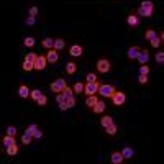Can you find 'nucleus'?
Listing matches in <instances>:
<instances>
[{
	"instance_id": "obj_10",
	"label": "nucleus",
	"mask_w": 164,
	"mask_h": 164,
	"mask_svg": "<svg viewBox=\"0 0 164 164\" xmlns=\"http://www.w3.org/2000/svg\"><path fill=\"white\" fill-rule=\"evenodd\" d=\"M140 51H141V49L138 48V46H131V48L128 49V58H130V59H136L138 54H140Z\"/></svg>"
},
{
	"instance_id": "obj_29",
	"label": "nucleus",
	"mask_w": 164,
	"mask_h": 164,
	"mask_svg": "<svg viewBox=\"0 0 164 164\" xmlns=\"http://www.w3.org/2000/svg\"><path fill=\"white\" fill-rule=\"evenodd\" d=\"M144 36H146V39H149V41H151V39H153V38H156V31H153V30H148V31L146 33H144Z\"/></svg>"
},
{
	"instance_id": "obj_30",
	"label": "nucleus",
	"mask_w": 164,
	"mask_h": 164,
	"mask_svg": "<svg viewBox=\"0 0 164 164\" xmlns=\"http://www.w3.org/2000/svg\"><path fill=\"white\" fill-rule=\"evenodd\" d=\"M74 92H77V94H82V92H84V84H82V82H77V84L74 85Z\"/></svg>"
},
{
	"instance_id": "obj_25",
	"label": "nucleus",
	"mask_w": 164,
	"mask_h": 164,
	"mask_svg": "<svg viewBox=\"0 0 164 164\" xmlns=\"http://www.w3.org/2000/svg\"><path fill=\"white\" fill-rule=\"evenodd\" d=\"M36 130H38V126H36L35 123H31L28 128H26V131H25V133H26V134H30V136H33V134L36 133Z\"/></svg>"
},
{
	"instance_id": "obj_45",
	"label": "nucleus",
	"mask_w": 164,
	"mask_h": 164,
	"mask_svg": "<svg viewBox=\"0 0 164 164\" xmlns=\"http://www.w3.org/2000/svg\"><path fill=\"white\" fill-rule=\"evenodd\" d=\"M33 138H36V140H39V138H43V131H39V130H36V133L33 134Z\"/></svg>"
},
{
	"instance_id": "obj_35",
	"label": "nucleus",
	"mask_w": 164,
	"mask_h": 164,
	"mask_svg": "<svg viewBox=\"0 0 164 164\" xmlns=\"http://www.w3.org/2000/svg\"><path fill=\"white\" fill-rule=\"evenodd\" d=\"M31 69H35L33 62H28V61H25V62H23V71H31Z\"/></svg>"
},
{
	"instance_id": "obj_38",
	"label": "nucleus",
	"mask_w": 164,
	"mask_h": 164,
	"mask_svg": "<svg viewBox=\"0 0 164 164\" xmlns=\"http://www.w3.org/2000/svg\"><path fill=\"white\" fill-rule=\"evenodd\" d=\"M156 62H164V52L163 51L156 52Z\"/></svg>"
},
{
	"instance_id": "obj_31",
	"label": "nucleus",
	"mask_w": 164,
	"mask_h": 164,
	"mask_svg": "<svg viewBox=\"0 0 164 164\" xmlns=\"http://www.w3.org/2000/svg\"><path fill=\"white\" fill-rule=\"evenodd\" d=\"M159 44H161V38H159V36H156V38L151 39V46H153V48H159Z\"/></svg>"
},
{
	"instance_id": "obj_41",
	"label": "nucleus",
	"mask_w": 164,
	"mask_h": 164,
	"mask_svg": "<svg viewBox=\"0 0 164 164\" xmlns=\"http://www.w3.org/2000/svg\"><path fill=\"white\" fill-rule=\"evenodd\" d=\"M85 79H87V82H95V81H97V75H95V74H87V77H85Z\"/></svg>"
},
{
	"instance_id": "obj_1",
	"label": "nucleus",
	"mask_w": 164,
	"mask_h": 164,
	"mask_svg": "<svg viewBox=\"0 0 164 164\" xmlns=\"http://www.w3.org/2000/svg\"><path fill=\"white\" fill-rule=\"evenodd\" d=\"M153 8H154L153 2H151V0H144V2H141L140 8H138V15L148 16V18H149V16L153 15Z\"/></svg>"
},
{
	"instance_id": "obj_39",
	"label": "nucleus",
	"mask_w": 164,
	"mask_h": 164,
	"mask_svg": "<svg viewBox=\"0 0 164 164\" xmlns=\"http://www.w3.org/2000/svg\"><path fill=\"white\" fill-rule=\"evenodd\" d=\"M7 134H10V136H15V134H16V128H15V126H8V128H7Z\"/></svg>"
},
{
	"instance_id": "obj_37",
	"label": "nucleus",
	"mask_w": 164,
	"mask_h": 164,
	"mask_svg": "<svg viewBox=\"0 0 164 164\" xmlns=\"http://www.w3.org/2000/svg\"><path fill=\"white\" fill-rule=\"evenodd\" d=\"M66 102H67L69 108H72V107L75 105V98H74V95H72V97H67V98H66Z\"/></svg>"
},
{
	"instance_id": "obj_28",
	"label": "nucleus",
	"mask_w": 164,
	"mask_h": 164,
	"mask_svg": "<svg viewBox=\"0 0 164 164\" xmlns=\"http://www.w3.org/2000/svg\"><path fill=\"white\" fill-rule=\"evenodd\" d=\"M23 44H25L26 48H31V46L35 44V39H33L31 36H28V38H25V41H23Z\"/></svg>"
},
{
	"instance_id": "obj_43",
	"label": "nucleus",
	"mask_w": 164,
	"mask_h": 164,
	"mask_svg": "<svg viewBox=\"0 0 164 164\" xmlns=\"http://www.w3.org/2000/svg\"><path fill=\"white\" fill-rule=\"evenodd\" d=\"M26 25H28V26L35 25V16H28V18H26Z\"/></svg>"
},
{
	"instance_id": "obj_22",
	"label": "nucleus",
	"mask_w": 164,
	"mask_h": 164,
	"mask_svg": "<svg viewBox=\"0 0 164 164\" xmlns=\"http://www.w3.org/2000/svg\"><path fill=\"white\" fill-rule=\"evenodd\" d=\"M41 95H43V92H41V90H38V89H35V90H31V92H30V97H31L35 102L38 100V98L41 97Z\"/></svg>"
},
{
	"instance_id": "obj_11",
	"label": "nucleus",
	"mask_w": 164,
	"mask_h": 164,
	"mask_svg": "<svg viewBox=\"0 0 164 164\" xmlns=\"http://www.w3.org/2000/svg\"><path fill=\"white\" fill-rule=\"evenodd\" d=\"M98 102L97 95H87V98H85V105H87L89 108H94V105Z\"/></svg>"
},
{
	"instance_id": "obj_15",
	"label": "nucleus",
	"mask_w": 164,
	"mask_h": 164,
	"mask_svg": "<svg viewBox=\"0 0 164 164\" xmlns=\"http://www.w3.org/2000/svg\"><path fill=\"white\" fill-rule=\"evenodd\" d=\"M18 94H20V97L26 98V97H30V89L26 87V85H20V89H18Z\"/></svg>"
},
{
	"instance_id": "obj_44",
	"label": "nucleus",
	"mask_w": 164,
	"mask_h": 164,
	"mask_svg": "<svg viewBox=\"0 0 164 164\" xmlns=\"http://www.w3.org/2000/svg\"><path fill=\"white\" fill-rule=\"evenodd\" d=\"M140 82H141V84H146V82H148V75L140 74Z\"/></svg>"
},
{
	"instance_id": "obj_34",
	"label": "nucleus",
	"mask_w": 164,
	"mask_h": 164,
	"mask_svg": "<svg viewBox=\"0 0 164 164\" xmlns=\"http://www.w3.org/2000/svg\"><path fill=\"white\" fill-rule=\"evenodd\" d=\"M38 58V56L35 54V52H28L26 54V58H25V61H28V62H35V59Z\"/></svg>"
},
{
	"instance_id": "obj_42",
	"label": "nucleus",
	"mask_w": 164,
	"mask_h": 164,
	"mask_svg": "<svg viewBox=\"0 0 164 164\" xmlns=\"http://www.w3.org/2000/svg\"><path fill=\"white\" fill-rule=\"evenodd\" d=\"M38 15V7H31L30 8V16H36Z\"/></svg>"
},
{
	"instance_id": "obj_20",
	"label": "nucleus",
	"mask_w": 164,
	"mask_h": 164,
	"mask_svg": "<svg viewBox=\"0 0 164 164\" xmlns=\"http://www.w3.org/2000/svg\"><path fill=\"white\" fill-rule=\"evenodd\" d=\"M75 71H77V66H75L74 62H67V64H66V72H67V74H74Z\"/></svg>"
},
{
	"instance_id": "obj_46",
	"label": "nucleus",
	"mask_w": 164,
	"mask_h": 164,
	"mask_svg": "<svg viewBox=\"0 0 164 164\" xmlns=\"http://www.w3.org/2000/svg\"><path fill=\"white\" fill-rule=\"evenodd\" d=\"M161 41H163V43H164V31H163V33H161Z\"/></svg>"
},
{
	"instance_id": "obj_26",
	"label": "nucleus",
	"mask_w": 164,
	"mask_h": 164,
	"mask_svg": "<svg viewBox=\"0 0 164 164\" xmlns=\"http://www.w3.org/2000/svg\"><path fill=\"white\" fill-rule=\"evenodd\" d=\"M3 144H5V146H10V144H15V136H10V134H7V136L3 138Z\"/></svg>"
},
{
	"instance_id": "obj_4",
	"label": "nucleus",
	"mask_w": 164,
	"mask_h": 164,
	"mask_svg": "<svg viewBox=\"0 0 164 164\" xmlns=\"http://www.w3.org/2000/svg\"><path fill=\"white\" fill-rule=\"evenodd\" d=\"M64 87H67V84H66L64 79H58L56 82H52V84H51V90L54 92V94L62 92V90H64Z\"/></svg>"
},
{
	"instance_id": "obj_27",
	"label": "nucleus",
	"mask_w": 164,
	"mask_h": 164,
	"mask_svg": "<svg viewBox=\"0 0 164 164\" xmlns=\"http://www.w3.org/2000/svg\"><path fill=\"white\" fill-rule=\"evenodd\" d=\"M31 141H33V136H30V134H23L21 136V143L23 144H31Z\"/></svg>"
},
{
	"instance_id": "obj_14",
	"label": "nucleus",
	"mask_w": 164,
	"mask_h": 164,
	"mask_svg": "<svg viewBox=\"0 0 164 164\" xmlns=\"http://www.w3.org/2000/svg\"><path fill=\"white\" fill-rule=\"evenodd\" d=\"M121 154H123L125 159H131V157L134 156V151L131 149L130 146H125V148H123V151H121Z\"/></svg>"
},
{
	"instance_id": "obj_7",
	"label": "nucleus",
	"mask_w": 164,
	"mask_h": 164,
	"mask_svg": "<svg viewBox=\"0 0 164 164\" xmlns=\"http://www.w3.org/2000/svg\"><path fill=\"white\" fill-rule=\"evenodd\" d=\"M46 62H48V59H46V58L38 56V58L35 59V62H33V66H35V69H38V71H43V69L46 67Z\"/></svg>"
},
{
	"instance_id": "obj_23",
	"label": "nucleus",
	"mask_w": 164,
	"mask_h": 164,
	"mask_svg": "<svg viewBox=\"0 0 164 164\" xmlns=\"http://www.w3.org/2000/svg\"><path fill=\"white\" fill-rule=\"evenodd\" d=\"M66 46V43H64V39H61V38H58V39H54V49H62Z\"/></svg>"
},
{
	"instance_id": "obj_16",
	"label": "nucleus",
	"mask_w": 164,
	"mask_h": 164,
	"mask_svg": "<svg viewBox=\"0 0 164 164\" xmlns=\"http://www.w3.org/2000/svg\"><path fill=\"white\" fill-rule=\"evenodd\" d=\"M92 110H94L95 113H102V112L105 110V103H103V102H102V100H98L97 103L94 105V108H92Z\"/></svg>"
},
{
	"instance_id": "obj_9",
	"label": "nucleus",
	"mask_w": 164,
	"mask_h": 164,
	"mask_svg": "<svg viewBox=\"0 0 164 164\" xmlns=\"http://www.w3.org/2000/svg\"><path fill=\"white\" fill-rule=\"evenodd\" d=\"M46 59H48V62H56V61L59 59V56H58V52H56L54 48L48 51V54H46Z\"/></svg>"
},
{
	"instance_id": "obj_24",
	"label": "nucleus",
	"mask_w": 164,
	"mask_h": 164,
	"mask_svg": "<svg viewBox=\"0 0 164 164\" xmlns=\"http://www.w3.org/2000/svg\"><path fill=\"white\" fill-rule=\"evenodd\" d=\"M105 131H107L108 134H110V136H113L115 133H117V125L115 123H112V125H108L107 128H105Z\"/></svg>"
},
{
	"instance_id": "obj_6",
	"label": "nucleus",
	"mask_w": 164,
	"mask_h": 164,
	"mask_svg": "<svg viewBox=\"0 0 164 164\" xmlns=\"http://www.w3.org/2000/svg\"><path fill=\"white\" fill-rule=\"evenodd\" d=\"M97 69H98V72H102V74H105V72H108L112 69V64H110V61L108 59H100V61L97 62Z\"/></svg>"
},
{
	"instance_id": "obj_12",
	"label": "nucleus",
	"mask_w": 164,
	"mask_h": 164,
	"mask_svg": "<svg viewBox=\"0 0 164 164\" xmlns=\"http://www.w3.org/2000/svg\"><path fill=\"white\" fill-rule=\"evenodd\" d=\"M18 151H20V148L16 146V143L7 146V154H8V156H16V154H18Z\"/></svg>"
},
{
	"instance_id": "obj_2",
	"label": "nucleus",
	"mask_w": 164,
	"mask_h": 164,
	"mask_svg": "<svg viewBox=\"0 0 164 164\" xmlns=\"http://www.w3.org/2000/svg\"><path fill=\"white\" fill-rule=\"evenodd\" d=\"M98 87H100V84H98L97 81H95V82H87V84L84 85V92L87 95H97Z\"/></svg>"
},
{
	"instance_id": "obj_5",
	"label": "nucleus",
	"mask_w": 164,
	"mask_h": 164,
	"mask_svg": "<svg viewBox=\"0 0 164 164\" xmlns=\"http://www.w3.org/2000/svg\"><path fill=\"white\" fill-rule=\"evenodd\" d=\"M125 100H126V95H125L123 92H115V94L112 95V102H113V105H117V107L123 105Z\"/></svg>"
},
{
	"instance_id": "obj_18",
	"label": "nucleus",
	"mask_w": 164,
	"mask_h": 164,
	"mask_svg": "<svg viewBox=\"0 0 164 164\" xmlns=\"http://www.w3.org/2000/svg\"><path fill=\"white\" fill-rule=\"evenodd\" d=\"M126 21H128V25H130V26H138L140 20H138V16H136V15H130Z\"/></svg>"
},
{
	"instance_id": "obj_32",
	"label": "nucleus",
	"mask_w": 164,
	"mask_h": 164,
	"mask_svg": "<svg viewBox=\"0 0 164 164\" xmlns=\"http://www.w3.org/2000/svg\"><path fill=\"white\" fill-rule=\"evenodd\" d=\"M140 74H144V75H148V74H149V66L141 64V67H140Z\"/></svg>"
},
{
	"instance_id": "obj_21",
	"label": "nucleus",
	"mask_w": 164,
	"mask_h": 164,
	"mask_svg": "<svg viewBox=\"0 0 164 164\" xmlns=\"http://www.w3.org/2000/svg\"><path fill=\"white\" fill-rule=\"evenodd\" d=\"M43 46H44L46 49H52V48H54V39H52V38H46L44 41H43Z\"/></svg>"
},
{
	"instance_id": "obj_33",
	"label": "nucleus",
	"mask_w": 164,
	"mask_h": 164,
	"mask_svg": "<svg viewBox=\"0 0 164 164\" xmlns=\"http://www.w3.org/2000/svg\"><path fill=\"white\" fill-rule=\"evenodd\" d=\"M46 102H48V98H46V95H41V97H39L38 100H36V103H38L39 107H44V105H46Z\"/></svg>"
},
{
	"instance_id": "obj_17",
	"label": "nucleus",
	"mask_w": 164,
	"mask_h": 164,
	"mask_svg": "<svg viewBox=\"0 0 164 164\" xmlns=\"http://www.w3.org/2000/svg\"><path fill=\"white\" fill-rule=\"evenodd\" d=\"M71 54H72V56H75V58H77V56H82V46L74 44V46L71 48Z\"/></svg>"
},
{
	"instance_id": "obj_8",
	"label": "nucleus",
	"mask_w": 164,
	"mask_h": 164,
	"mask_svg": "<svg viewBox=\"0 0 164 164\" xmlns=\"http://www.w3.org/2000/svg\"><path fill=\"white\" fill-rule=\"evenodd\" d=\"M138 61L141 62V64H148V61H149V52L146 51V49H141L140 54H138Z\"/></svg>"
},
{
	"instance_id": "obj_40",
	"label": "nucleus",
	"mask_w": 164,
	"mask_h": 164,
	"mask_svg": "<svg viewBox=\"0 0 164 164\" xmlns=\"http://www.w3.org/2000/svg\"><path fill=\"white\" fill-rule=\"evenodd\" d=\"M58 103H59V108H61V110H67L69 108V105H67L66 100H61V102H58Z\"/></svg>"
},
{
	"instance_id": "obj_36",
	"label": "nucleus",
	"mask_w": 164,
	"mask_h": 164,
	"mask_svg": "<svg viewBox=\"0 0 164 164\" xmlns=\"http://www.w3.org/2000/svg\"><path fill=\"white\" fill-rule=\"evenodd\" d=\"M61 94L64 95V97H72V94H74V92H72V89H69V87H64V90H62Z\"/></svg>"
},
{
	"instance_id": "obj_3",
	"label": "nucleus",
	"mask_w": 164,
	"mask_h": 164,
	"mask_svg": "<svg viewBox=\"0 0 164 164\" xmlns=\"http://www.w3.org/2000/svg\"><path fill=\"white\" fill-rule=\"evenodd\" d=\"M98 94L102 95V97H112V95L115 94V87L113 85H108V84H103L98 87Z\"/></svg>"
},
{
	"instance_id": "obj_13",
	"label": "nucleus",
	"mask_w": 164,
	"mask_h": 164,
	"mask_svg": "<svg viewBox=\"0 0 164 164\" xmlns=\"http://www.w3.org/2000/svg\"><path fill=\"white\" fill-rule=\"evenodd\" d=\"M123 159H125V157H123V154H121V153H118V151H117V153H113V154H112V163H113V164H121V163H123Z\"/></svg>"
},
{
	"instance_id": "obj_19",
	"label": "nucleus",
	"mask_w": 164,
	"mask_h": 164,
	"mask_svg": "<svg viewBox=\"0 0 164 164\" xmlns=\"http://www.w3.org/2000/svg\"><path fill=\"white\" fill-rule=\"evenodd\" d=\"M112 123H113V118H112V117H102L100 125H102L103 128H107L108 125H112Z\"/></svg>"
}]
</instances>
